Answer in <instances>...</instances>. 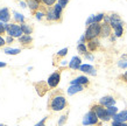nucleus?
Here are the masks:
<instances>
[{
	"label": "nucleus",
	"instance_id": "1",
	"mask_svg": "<svg viewBox=\"0 0 127 126\" xmlns=\"http://www.w3.org/2000/svg\"><path fill=\"white\" fill-rule=\"evenodd\" d=\"M68 105H69V103L66 100L65 96L63 95V92L61 91L53 92L49 98V102H48V109L50 111H53V112L63 111L64 109L68 107Z\"/></svg>",
	"mask_w": 127,
	"mask_h": 126
},
{
	"label": "nucleus",
	"instance_id": "2",
	"mask_svg": "<svg viewBox=\"0 0 127 126\" xmlns=\"http://www.w3.org/2000/svg\"><path fill=\"white\" fill-rule=\"evenodd\" d=\"M100 29H101V23H92V25L86 27L85 33H84L86 42L91 41V40H95V39H99Z\"/></svg>",
	"mask_w": 127,
	"mask_h": 126
},
{
	"label": "nucleus",
	"instance_id": "3",
	"mask_svg": "<svg viewBox=\"0 0 127 126\" xmlns=\"http://www.w3.org/2000/svg\"><path fill=\"white\" fill-rule=\"evenodd\" d=\"M5 27H6V34L8 36H12L14 39H20L23 35L21 25H19V23L8 22V23H5Z\"/></svg>",
	"mask_w": 127,
	"mask_h": 126
},
{
	"label": "nucleus",
	"instance_id": "4",
	"mask_svg": "<svg viewBox=\"0 0 127 126\" xmlns=\"http://www.w3.org/2000/svg\"><path fill=\"white\" fill-rule=\"evenodd\" d=\"M90 110L95 111V113L97 115V117L99 118L100 122L103 123H106V122H110L111 118L107 116V112H106V107L103 106V105H100L99 103H93L91 104V106H90Z\"/></svg>",
	"mask_w": 127,
	"mask_h": 126
},
{
	"label": "nucleus",
	"instance_id": "5",
	"mask_svg": "<svg viewBox=\"0 0 127 126\" xmlns=\"http://www.w3.org/2000/svg\"><path fill=\"white\" fill-rule=\"evenodd\" d=\"M82 123H83V125H89V126H101L103 125V122H100L99 118L95 113V111H92V110H90L89 112L85 113Z\"/></svg>",
	"mask_w": 127,
	"mask_h": 126
},
{
	"label": "nucleus",
	"instance_id": "6",
	"mask_svg": "<svg viewBox=\"0 0 127 126\" xmlns=\"http://www.w3.org/2000/svg\"><path fill=\"white\" fill-rule=\"evenodd\" d=\"M61 82V71L60 70H56L51 74L48 80H47V83H48V86L50 89H56L58 86V84Z\"/></svg>",
	"mask_w": 127,
	"mask_h": 126
},
{
	"label": "nucleus",
	"instance_id": "7",
	"mask_svg": "<svg viewBox=\"0 0 127 126\" xmlns=\"http://www.w3.org/2000/svg\"><path fill=\"white\" fill-rule=\"evenodd\" d=\"M70 85H83L85 88H88L90 85V80L88 76L82 75V76H78L76 78H73L72 81H70Z\"/></svg>",
	"mask_w": 127,
	"mask_h": 126
},
{
	"label": "nucleus",
	"instance_id": "8",
	"mask_svg": "<svg viewBox=\"0 0 127 126\" xmlns=\"http://www.w3.org/2000/svg\"><path fill=\"white\" fill-rule=\"evenodd\" d=\"M113 34V29L110 26V23L101 22V29H100V38L101 39H110Z\"/></svg>",
	"mask_w": 127,
	"mask_h": 126
},
{
	"label": "nucleus",
	"instance_id": "9",
	"mask_svg": "<svg viewBox=\"0 0 127 126\" xmlns=\"http://www.w3.org/2000/svg\"><path fill=\"white\" fill-rule=\"evenodd\" d=\"M116 102H117V99L114 98V97H113V96L106 95V96H104V97H101L98 103H99L100 105L105 106V107H110V106H113V105H116Z\"/></svg>",
	"mask_w": 127,
	"mask_h": 126
},
{
	"label": "nucleus",
	"instance_id": "10",
	"mask_svg": "<svg viewBox=\"0 0 127 126\" xmlns=\"http://www.w3.org/2000/svg\"><path fill=\"white\" fill-rule=\"evenodd\" d=\"M19 40V43L22 46V48H32L33 47V36L32 35H26L23 34Z\"/></svg>",
	"mask_w": 127,
	"mask_h": 126
},
{
	"label": "nucleus",
	"instance_id": "11",
	"mask_svg": "<svg viewBox=\"0 0 127 126\" xmlns=\"http://www.w3.org/2000/svg\"><path fill=\"white\" fill-rule=\"evenodd\" d=\"M86 46H88V49L90 53H96L100 49L101 47V43H100L99 39H95V40H91V41L86 42Z\"/></svg>",
	"mask_w": 127,
	"mask_h": 126
},
{
	"label": "nucleus",
	"instance_id": "12",
	"mask_svg": "<svg viewBox=\"0 0 127 126\" xmlns=\"http://www.w3.org/2000/svg\"><path fill=\"white\" fill-rule=\"evenodd\" d=\"M79 71H82L85 75H90V76H96L97 75V70L96 68L91 64H82L81 68H79Z\"/></svg>",
	"mask_w": 127,
	"mask_h": 126
},
{
	"label": "nucleus",
	"instance_id": "13",
	"mask_svg": "<svg viewBox=\"0 0 127 126\" xmlns=\"http://www.w3.org/2000/svg\"><path fill=\"white\" fill-rule=\"evenodd\" d=\"M124 23V21L121 20L119 14H117V13H111L110 14V26L112 27V29H114L117 26H119Z\"/></svg>",
	"mask_w": 127,
	"mask_h": 126
},
{
	"label": "nucleus",
	"instance_id": "14",
	"mask_svg": "<svg viewBox=\"0 0 127 126\" xmlns=\"http://www.w3.org/2000/svg\"><path fill=\"white\" fill-rule=\"evenodd\" d=\"M26 2H27V6L29 7V9L32 11L33 14L39 9H41V7H42L41 0H26Z\"/></svg>",
	"mask_w": 127,
	"mask_h": 126
},
{
	"label": "nucleus",
	"instance_id": "15",
	"mask_svg": "<svg viewBox=\"0 0 127 126\" xmlns=\"http://www.w3.org/2000/svg\"><path fill=\"white\" fill-rule=\"evenodd\" d=\"M35 89H36V92L39 93V96H44L46 92L48 91V83L47 82H39V83L34 84Z\"/></svg>",
	"mask_w": 127,
	"mask_h": 126
},
{
	"label": "nucleus",
	"instance_id": "16",
	"mask_svg": "<svg viewBox=\"0 0 127 126\" xmlns=\"http://www.w3.org/2000/svg\"><path fill=\"white\" fill-rule=\"evenodd\" d=\"M82 65V58L79 56H73L71 58V61L69 62V64H68V68L71 69V70H79Z\"/></svg>",
	"mask_w": 127,
	"mask_h": 126
},
{
	"label": "nucleus",
	"instance_id": "17",
	"mask_svg": "<svg viewBox=\"0 0 127 126\" xmlns=\"http://www.w3.org/2000/svg\"><path fill=\"white\" fill-rule=\"evenodd\" d=\"M11 20V12L7 7L0 8V21L4 23H8Z\"/></svg>",
	"mask_w": 127,
	"mask_h": 126
},
{
	"label": "nucleus",
	"instance_id": "18",
	"mask_svg": "<svg viewBox=\"0 0 127 126\" xmlns=\"http://www.w3.org/2000/svg\"><path fill=\"white\" fill-rule=\"evenodd\" d=\"M84 89L85 86H83V85H70L68 88V90H66V93L69 96H73L76 93H78V92L84 91Z\"/></svg>",
	"mask_w": 127,
	"mask_h": 126
},
{
	"label": "nucleus",
	"instance_id": "19",
	"mask_svg": "<svg viewBox=\"0 0 127 126\" xmlns=\"http://www.w3.org/2000/svg\"><path fill=\"white\" fill-rule=\"evenodd\" d=\"M53 8H54V13H55V16H56V22H61L62 19H63V9L64 8L58 4H56Z\"/></svg>",
	"mask_w": 127,
	"mask_h": 126
},
{
	"label": "nucleus",
	"instance_id": "20",
	"mask_svg": "<svg viewBox=\"0 0 127 126\" xmlns=\"http://www.w3.org/2000/svg\"><path fill=\"white\" fill-rule=\"evenodd\" d=\"M114 122H119V123H127V110H123L118 112L114 117H113Z\"/></svg>",
	"mask_w": 127,
	"mask_h": 126
},
{
	"label": "nucleus",
	"instance_id": "21",
	"mask_svg": "<svg viewBox=\"0 0 127 126\" xmlns=\"http://www.w3.org/2000/svg\"><path fill=\"white\" fill-rule=\"evenodd\" d=\"M46 20L48 22H56V16H55L54 8L53 7L46 9Z\"/></svg>",
	"mask_w": 127,
	"mask_h": 126
},
{
	"label": "nucleus",
	"instance_id": "22",
	"mask_svg": "<svg viewBox=\"0 0 127 126\" xmlns=\"http://www.w3.org/2000/svg\"><path fill=\"white\" fill-rule=\"evenodd\" d=\"M13 19H14V22L19 23V25L26 22V18H25V15L21 14V13H19V12H16V11L13 12Z\"/></svg>",
	"mask_w": 127,
	"mask_h": 126
},
{
	"label": "nucleus",
	"instance_id": "23",
	"mask_svg": "<svg viewBox=\"0 0 127 126\" xmlns=\"http://www.w3.org/2000/svg\"><path fill=\"white\" fill-rule=\"evenodd\" d=\"M21 28H22L23 34H26V35H31V34H33V32H34L33 25H29V23H27V22L21 23Z\"/></svg>",
	"mask_w": 127,
	"mask_h": 126
},
{
	"label": "nucleus",
	"instance_id": "24",
	"mask_svg": "<svg viewBox=\"0 0 127 126\" xmlns=\"http://www.w3.org/2000/svg\"><path fill=\"white\" fill-rule=\"evenodd\" d=\"M125 23H121V25H119V26H117L114 29H113V34L117 36V39L118 38H121L124 35V33H125V26H124Z\"/></svg>",
	"mask_w": 127,
	"mask_h": 126
},
{
	"label": "nucleus",
	"instance_id": "25",
	"mask_svg": "<svg viewBox=\"0 0 127 126\" xmlns=\"http://www.w3.org/2000/svg\"><path fill=\"white\" fill-rule=\"evenodd\" d=\"M117 65L120 69H127V54H124L120 57V60L117 62Z\"/></svg>",
	"mask_w": 127,
	"mask_h": 126
},
{
	"label": "nucleus",
	"instance_id": "26",
	"mask_svg": "<svg viewBox=\"0 0 127 126\" xmlns=\"http://www.w3.org/2000/svg\"><path fill=\"white\" fill-rule=\"evenodd\" d=\"M68 51H69V48H63V49L58 50L57 53H56V55L54 56V60H61V58H63L64 56H66L68 55Z\"/></svg>",
	"mask_w": 127,
	"mask_h": 126
},
{
	"label": "nucleus",
	"instance_id": "27",
	"mask_svg": "<svg viewBox=\"0 0 127 126\" xmlns=\"http://www.w3.org/2000/svg\"><path fill=\"white\" fill-rule=\"evenodd\" d=\"M106 112H107V116L110 117L111 119H113V117L118 113V107L116 105L113 106H110V107H106Z\"/></svg>",
	"mask_w": 127,
	"mask_h": 126
},
{
	"label": "nucleus",
	"instance_id": "28",
	"mask_svg": "<svg viewBox=\"0 0 127 126\" xmlns=\"http://www.w3.org/2000/svg\"><path fill=\"white\" fill-rule=\"evenodd\" d=\"M77 51L81 54V55H85V54H88L89 49H88L86 43H78L77 44Z\"/></svg>",
	"mask_w": 127,
	"mask_h": 126
},
{
	"label": "nucleus",
	"instance_id": "29",
	"mask_svg": "<svg viewBox=\"0 0 127 126\" xmlns=\"http://www.w3.org/2000/svg\"><path fill=\"white\" fill-rule=\"evenodd\" d=\"M5 54H7V55H18V54L21 53V48H5L4 49Z\"/></svg>",
	"mask_w": 127,
	"mask_h": 126
},
{
	"label": "nucleus",
	"instance_id": "30",
	"mask_svg": "<svg viewBox=\"0 0 127 126\" xmlns=\"http://www.w3.org/2000/svg\"><path fill=\"white\" fill-rule=\"evenodd\" d=\"M41 4L46 8H50L54 7L55 5L57 4V0H41Z\"/></svg>",
	"mask_w": 127,
	"mask_h": 126
},
{
	"label": "nucleus",
	"instance_id": "31",
	"mask_svg": "<svg viewBox=\"0 0 127 126\" xmlns=\"http://www.w3.org/2000/svg\"><path fill=\"white\" fill-rule=\"evenodd\" d=\"M105 14L106 13H98V14H93V23H101L104 21Z\"/></svg>",
	"mask_w": 127,
	"mask_h": 126
},
{
	"label": "nucleus",
	"instance_id": "32",
	"mask_svg": "<svg viewBox=\"0 0 127 126\" xmlns=\"http://www.w3.org/2000/svg\"><path fill=\"white\" fill-rule=\"evenodd\" d=\"M68 116H69V112H66V113H64V115H62L61 117H60V119H58V122H57V126L65 125L66 122H68Z\"/></svg>",
	"mask_w": 127,
	"mask_h": 126
},
{
	"label": "nucleus",
	"instance_id": "33",
	"mask_svg": "<svg viewBox=\"0 0 127 126\" xmlns=\"http://www.w3.org/2000/svg\"><path fill=\"white\" fill-rule=\"evenodd\" d=\"M34 15H35V18H36V19L39 20V21H41L42 19H46V11L41 8V9H39L37 12H35Z\"/></svg>",
	"mask_w": 127,
	"mask_h": 126
},
{
	"label": "nucleus",
	"instance_id": "34",
	"mask_svg": "<svg viewBox=\"0 0 127 126\" xmlns=\"http://www.w3.org/2000/svg\"><path fill=\"white\" fill-rule=\"evenodd\" d=\"M69 1L70 0H57V4L61 5L63 8H65L66 6H68V4H69Z\"/></svg>",
	"mask_w": 127,
	"mask_h": 126
},
{
	"label": "nucleus",
	"instance_id": "35",
	"mask_svg": "<svg viewBox=\"0 0 127 126\" xmlns=\"http://www.w3.org/2000/svg\"><path fill=\"white\" fill-rule=\"evenodd\" d=\"M6 34V27H5V23L0 21V35H5Z\"/></svg>",
	"mask_w": 127,
	"mask_h": 126
},
{
	"label": "nucleus",
	"instance_id": "36",
	"mask_svg": "<svg viewBox=\"0 0 127 126\" xmlns=\"http://www.w3.org/2000/svg\"><path fill=\"white\" fill-rule=\"evenodd\" d=\"M47 119H48V117H44V118H42L39 123H36V124H35L34 126H46V122H47Z\"/></svg>",
	"mask_w": 127,
	"mask_h": 126
},
{
	"label": "nucleus",
	"instance_id": "37",
	"mask_svg": "<svg viewBox=\"0 0 127 126\" xmlns=\"http://www.w3.org/2000/svg\"><path fill=\"white\" fill-rule=\"evenodd\" d=\"M119 80L123 81L124 83H127V70L124 74H121V75H120V76H119Z\"/></svg>",
	"mask_w": 127,
	"mask_h": 126
},
{
	"label": "nucleus",
	"instance_id": "38",
	"mask_svg": "<svg viewBox=\"0 0 127 126\" xmlns=\"http://www.w3.org/2000/svg\"><path fill=\"white\" fill-rule=\"evenodd\" d=\"M111 126H127V123H119V122H114V120H112Z\"/></svg>",
	"mask_w": 127,
	"mask_h": 126
},
{
	"label": "nucleus",
	"instance_id": "39",
	"mask_svg": "<svg viewBox=\"0 0 127 126\" xmlns=\"http://www.w3.org/2000/svg\"><path fill=\"white\" fill-rule=\"evenodd\" d=\"M92 23H93V14H92V15H90V16H89L88 20L85 21V25H86V27L90 26V25H92Z\"/></svg>",
	"mask_w": 127,
	"mask_h": 126
},
{
	"label": "nucleus",
	"instance_id": "40",
	"mask_svg": "<svg viewBox=\"0 0 127 126\" xmlns=\"http://www.w3.org/2000/svg\"><path fill=\"white\" fill-rule=\"evenodd\" d=\"M5 40H6V44H12L13 43V41H14V38H12V36H6L5 38Z\"/></svg>",
	"mask_w": 127,
	"mask_h": 126
},
{
	"label": "nucleus",
	"instance_id": "41",
	"mask_svg": "<svg viewBox=\"0 0 127 126\" xmlns=\"http://www.w3.org/2000/svg\"><path fill=\"white\" fill-rule=\"evenodd\" d=\"M84 57H85V58H88V60H90V61H93V60H95V56H93L92 53H90V51H89L88 54H85Z\"/></svg>",
	"mask_w": 127,
	"mask_h": 126
},
{
	"label": "nucleus",
	"instance_id": "42",
	"mask_svg": "<svg viewBox=\"0 0 127 126\" xmlns=\"http://www.w3.org/2000/svg\"><path fill=\"white\" fill-rule=\"evenodd\" d=\"M5 44H6V40H5V38L2 35H0V48H2Z\"/></svg>",
	"mask_w": 127,
	"mask_h": 126
},
{
	"label": "nucleus",
	"instance_id": "43",
	"mask_svg": "<svg viewBox=\"0 0 127 126\" xmlns=\"http://www.w3.org/2000/svg\"><path fill=\"white\" fill-rule=\"evenodd\" d=\"M78 43H86V39H85V35H84V34L81 36V39H79Z\"/></svg>",
	"mask_w": 127,
	"mask_h": 126
},
{
	"label": "nucleus",
	"instance_id": "44",
	"mask_svg": "<svg viewBox=\"0 0 127 126\" xmlns=\"http://www.w3.org/2000/svg\"><path fill=\"white\" fill-rule=\"evenodd\" d=\"M19 2H20V6H21L22 8L27 7V2H26V1H19Z\"/></svg>",
	"mask_w": 127,
	"mask_h": 126
},
{
	"label": "nucleus",
	"instance_id": "45",
	"mask_svg": "<svg viewBox=\"0 0 127 126\" xmlns=\"http://www.w3.org/2000/svg\"><path fill=\"white\" fill-rule=\"evenodd\" d=\"M6 62H0V68H5V67H6Z\"/></svg>",
	"mask_w": 127,
	"mask_h": 126
},
{
	"label": "nucleus",
	"instance_id": "46",
	"mask_svg": "<svg viewBox=\"0 0 127 126\" xmlns=\"http://www.w3.org/2000/svg\"><path fill=\"white\" fill-rule=\"evenodd\" d=\"M0 126H7L6 124H0Z\"/></svg>",
	"mask_w": 127,
	"mask_h": 126
},
{
	"label": "nucleus",
	"instance_id": "47",
	"mask_svg": "<svg viewBox=\"0 0 127 126\" xmlns=\"http://www.w3.org/2000/svg\"><path fill=\"white\" fill-rule=\"evenodd\" d=\"M18 1H22V0H18Z\"/></svg>",
	"mask_w": 127,
	"mask_h": 126
},
{
	"label": "nucleus",
	"instance_id": "48",
	"mask_svg": "<svg viewBox=\"0 0 127 126\" xmlns=\"http://www.w3.org/2000/svg\"><path fill=\"white\" fill-rule=\"evenodd\" d=\"M83 126H89V125H83Z\"/></svg>",
	"mask_w": 127,
	"mask_h": 126
}]
</instances>
